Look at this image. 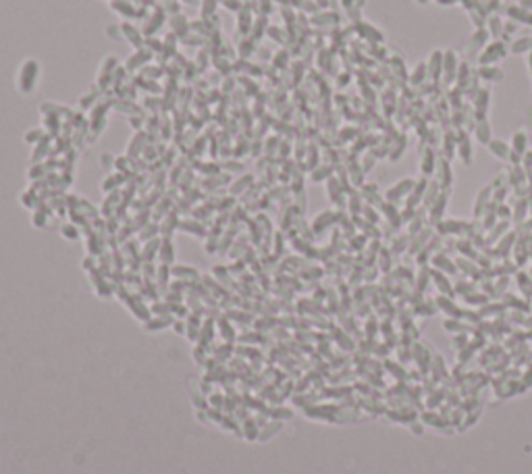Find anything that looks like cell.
<instances>
[{
  "instance_id": "cell-1",
  "label": "cell",
  "mask_w": 532,
  "mask_h": 474,
  "mask_svg": "<svg viewBox=\"0 0 532 474\" xmlns=\"http://www.w3.org/2000/svg\"><path fill=\"white\" fill-rule=\"evenodd\" d=\"M40 77V65L36 59H27L21 63L19 75H17V88L21 94H31L33 88H36V82Z\"/></svg>"
},
{
  "instance_id": "cell-2",
  "label": "cell",
  "mask_w": 532,
  "mask_h": 474,
  "mask_svg": "<svg viewBox=\"0 0 532 474\" xmlns=\"http://www.w3.org/2000/svg\"><path fill=\"white\" fill-rule=\"evenodd\" d=\"M507 56V46L501 42V40H495L491 44H487L482 48V52L478 54V63L484 67V65H495L499 63L501 59Z\"/></svg>"
},
{
  "instance_id": "cell-3",
  "label": "cell",
  "mask_w": 532,
  "mask_h": 474,
  "mask_svg": "<svg viewBox=\"0 0 532 474\" xmlns=\"http://www.w3.org/2000/svg\"><path fill=\"white\" fill-rule=\"evenodd\" d=\"M426 69H429V77H433L435 82L437 79H441V75H443V52L441 50L431 52L429 63H426Z\"/></svg>"
},
{
  "instance_id": "cell-4",
  "label": "cell",
  "mask_w": 532,
  "mask_h": 474,
  "mask_svg": "<svg viewBox=\"0 0 532 474\" xmlns=\"http://www.w3.org/2000/svg\"><path fill=\"white\" fill-rule=\"evenodd\" d=\"M459 61H457V54L453 52V50H447V52H443V75H447L451 82H453L455 79V75H457V69H459Z\"/></svg>"
},
{
  "instance_id": "cell-5",
  "label": "cell",
  "mask_w": 532,
  "mask_h": 474,
  "mask_svg": "<svg viewBox=\"0 0 532 474\" xmlns=\"http://www.w3.org/2000/svg\"><path fill=\"white\" fill-rule=\"evenodd\" d=\"M487 42H489V31H487V29L474 31V36L468 40V52H470V54H476V52L480 54L482 48L487 46Z\"/></svg>"
},
{
  "instance_id": "cell-6",
  "label": "cell",
  "mask_w": 532,
  "mask_h": 474,
  "mask_svg": "<svg viewBox=\"0 0 532 474\" xmlns=\"http://www.w3.org/2000/svg\"><path fill=\"white\" fill-rule=\"evenodd\" d=\"M150 59H152V52H150V50H146V48H142V50H135V54L127 59V65H125V69H127V71H135V69L144 67V65H146Z\"/></svg>"
},
{
  "instance_id": "cell-7",
  "label": "cell",
  "mask_w": 532,
  "mask_h": 474,
  "mask_svg": "<svg viewBox=\"0 0 532 474\" xmlns=\"http://www.w3.org/2000/svg\"><path fill=\"white\" fill-rule=\"evenodd\" d=\"M121 29H123V38H125L127 42H131L137 50H142V48H144V38H142V31H137L133 25H129V23H123V25H121Z\"/></svg>"
},
{
  "instance_id": "cell-8",
  "label": "cell",
  "mask_w": 532,
  "mask_h": 474,
  "mask_svg": "<svg viewBox=\"0 0 532 474\" xmlns=\"http://www.w3.org/2000/svg\"><path fill=\"white\" fill-rule=\"evenodd\" d=\"M489 150H491V154L499 156L501 160H507V158H510V154L514 152L510 144L503 142V140H497V137H493V140L489 142Z\"/></svg>"
},
{
  "instance_id": "cell-9",
  "label": "cell",
  "mask_w": 532,
  "mask_h": 474,
  "mask_svg": "<svg viewBox=\"0 0 532 474\" xmlns=\"http://www.w3.org/2000/svg\"><path fill=\"white\" fill-rule=\"evenodd\" d=\"M474 135H476V140L480 142V144H487L489 146V142L493 140V133H491V123L487 121V119H480L478 123H476V127H474Z\"/></svg>"
},
{
  "instance_id": "cell-10",
  "label": "cell",
  "mask_w": 532,
  "mask_h": 474,
  "mask_svg": "<svg viewBox=\"0 0 532 474\" xmlns=\"http://www.w3.org/2000/svg\"><path fill=\"white\" fill-rule=\"evenodd\" d=\"M478 73H480V77L484 79V82H499V79H503V71H501V69H497L495 65L480 67Z\"/></svg>"
},
{
  "instance_id": "cell-11",
  "label": "cell",
  "mask_w": 532,
  "mask_h": 474,
  "mask_svg": "<svg viewBox=\"0 0 532 474\" xmlns=\"http://www.w3.org/2000/svg\"><path fill=\"white\" fill-rule=\"evenodd\" d=\"M526 148H528V137H526V133L520 129V131H516L514 133V140H512V150H518L520 154H524L526 152Z\"/></svg>"
},
{
  "instance_id": "cell-12",
  "label": "cell",
  "mask_w": 532,
  "mask_h": 474,
  "mask_svg": "<svg viewBox=\"0 0 532 474\" xmlns=\"http://www.w3.org/2000/svg\"><path fill=\"white\" fill-rule=\"evenodd\" d=\"M532 50V38H516L512 42V52L516 54H524Z\"/></svg>"
},
{
  "instance_id": "cell-13",
  "label": "cell",
  "mask_w": 532,
  "mask_h": 474,
  "mask_svg": "<svg viewBox=\"0 0 532 474\" xmlns=\"http://www.w3.org/2000/svg\"><path fill=\"white\" fill-rule=\"evenodd\" d=\"M163 23H165V13H163V10H158V13H154L152 21H150L148 25H146L144 33H146V36H152V33H154V31H156L160 25H163Z\"/></svg>"
},
{
  "instance_id": "cell-14",
  "label": "cell",
  "mask_w": 532,
  "mask_h": 474,
  "mask_svg": "<svg viewBox=\"0 0 532 474\" xmlns=\"http://www.w3.org/2000/svg\"><path fill=\"white\" fill-rule=\"evenodd\" d=\"M114 110H121V112H133V114H144L142 112V108L137 106V104H133L131 100H127L125 104H123V100L119 98L117 102H114Z\"/></svg>"
},
{
  "instance_id": "cell-15",
  "label": "cell",
  "mask_w": 532,
  "mask_h": 474,
  "mask_svg": "<svg viewBox=\"0 0 532 474\" xmlns=\"http://www.w3.org/2000/svg\"><path fill=\"white\" fill-rule=\"evenodd\" d=\"M254 46H256V42H252L250 38H244V42L239 44V56H241V59H250V56L256 52Z\"/></svg>"
},
{
  "instance_id": "cell-16",
  "label": "cell",
  "mask_w": 532,
  "mask_h": 474,
  "mask_svg": "<svg viewBox=\"0 0 532 474\" xmlns=\"http://www.w3.org/2000/svg\"><path fill=\"white\" fill-rule=\"evenodd\" d=\"M489 33L495 38H499L501 33H503V23L501 19H497V17H491V27H489Z\"/></svg>"
},
{
  "instance_id": "cell-17",
  "label": "cell",
  "mask_w": 532,
  "mask_h": 474,
  "mask_svg": "<svg viewBox=\"0 0 532 474\" xmlns=\"http://www.w3.org/2000/svg\"><path fill=\"white\" fill-rule=\"evenodd\" d=\"M287 59H289V52H287V50H281V52H276V54L272 56V65H274L276 69H285Z\"/></svg>"
},
{
  "instance_id": "cell-18",
  "label": "cell",
  "mask_w": 532,
  "mask_h": 474,
  "mask_svg": "<svg viewBox=\"0 0 532 474\" xmlns=\"http://www.w3.org/2000/svg\"><path fill=\"white\" fill-rule=\"evenodd\" d=\"M112 8H119L121 13H123V17H137V15H135V8H133V6H129V4L112 2Z\"/></svg>"
},
{
  "instance_id": "cell-19",
  "label": "cell",
  "mask_w": 532,
  "mask_h": 474,
  "mask_svg": "<svg viewBox=\"0 0 532 474\" xmlns=\"http://www.w3.org/2000/svg\"><path fill=\"white\" fill-rule=\"evenodd\" d=\"M42 137H44V131H42V129H31V133L25 135V142H29V144H38V142H42Z\"/></svg>"
},
{
  "instance_id": "cell-20",
  "label": "cell",
  "mask_w": 532,
  "mask_h": 474,
  "mask_svg": "<svg viewBox=\"0 0 532 474\" xmlns=\"http://www.w3.org/2000/svg\"><path fill=\"white\" fill-rule=\"evenodd\" d=\"M106 36H110L112 40H123V29H121V25H110V27L106 29Z\"/></svg>"
},
{
  "instance_id": "cell-21",
  "label": "cell",
  "mask_w": 532,
  "mask_h": 474,
  "mask_svg": "<svg viewBox=\"0 0 532 474\" xmlns=\"http://www.w3.org/2000/svg\"><path fill=\"white\" fill-rule=\"evenodd\" d=\"M279 31H281V29H276V27H268V31H266V33H268V36H270L272 40H276L279 44H285V36H281Z\"/></svg>"
},
{
  "instance_id": "cell-22",
  "label": "cell",
  "mask_w": 532,
  "mask_h": 474,
  "mask_svg": "<svg viewBox=\"0 0 532 474\" xmlns=\"http://www.w3.org/2000/svg\"><path fill=\"white\" fill-rule=\"evenodd\" d=\"M171 239H165V246H163V260H165V264H169L171 262Z\"/></svg>"
},
{
  "instance_id": "cell-23",
  "label": "cell",
  "mask_w": 532,
  "mask_h": 474,
  "mask_svg": "<svg viewBox=\"0 0 532 474\" xmlns=\"http://www.w3.org/2000/svg\"><path fill=\"white\" fill-rule=\"evenodd\" d=\"M63 233H65V237H69V239H77V229L75 227H71V225H67L65 229H63Z\"/></svg>"
},
{
  "instance_id": "cell-24",
  "label": "cell",
  "mask_w": 532,
  "mask_h": 474,
  "mask_svg": "<svg viewBox=\"0 0 532 474\" xmlns=\"http://www.w3.org/2000/svg\"><path fill=\"white\" fill-rule=\"evenodd\" d=\"M112 165H114V158L108 156V154H102V167H104V169H110Z\"/></svg>"
},
{
  "instance_id": "cell-25",
  "label": "cell",
  "mask_w": 532,
  "mask_h": 474,
  "mask_svg": "<svg viewBox=\"0 0 532 474\" xmlns=\"http://www.w3.org/2000/svg\"><path fill=\"white\" fill-rule=\"evenodd\" d=\"M528 69H530V73H532V50H530V56H528Z\"/></svg>"
}]
</instances>
